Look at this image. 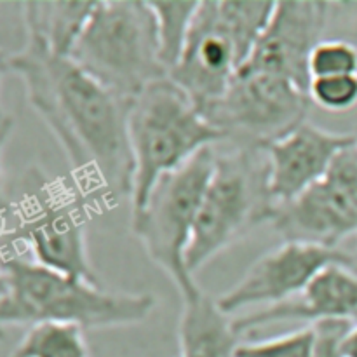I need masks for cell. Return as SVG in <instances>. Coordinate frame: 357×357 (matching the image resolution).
<instances>
[{
    "label": "cell",
    "instance_id": "1",
    "mask_svg": "<svg viewBox=\"0 0 357 357\" xmlns=\"http://www.w3.org/2000/svg\"><path fill=\"white\" fill-rule=\"evenodd\" d=\"M3 70L21 80L31 110L65 152L72 183L91 209L131 199L135 160L129 143L132 101L87 75L70 56L35 40L3 58Z\"/></svg>",
    "mask_w": 357,
    "mask_h": 357
},
{
    "label": "cell",
    "instance_id": "2",
    "mask_svg": "<svg viewBox=\"0 0 357 357\" xmlns=\"http://www.w3.org/2000/svg\"><path fill=\"white\" fill-rule=\"evenodd\" d=\"M150 293L108 291L101 284L44 267L20 255H3L0 279L2 326L65 323L86 330L142 324L155 310Z\"/></svg>",
    "mask_w": 357,
    "mask_h": 357
},
{
    "label": "cell",
    "instance_id": "3",
    "mask_svg": "<svg viewBox=\"0 0 357 357\" xmlns=\"http://www.w3.org/2000/svg\"><path fill=\"white\" fill-rule=\"evenodd\" d=\"M89 211L75 185L52 180L31 167L20 178L13 197H3V253L23 248L44 267L101 284L87 251Z\"/></svg>",
    "mask_w": 357,
    "mask_h": 357
},
{
    "label": "cell",
    "instance_id": "4",
    "mask_svg": "<svg viewBox=\"0 0 357 357\" xmlns=\"http://www.w3.org/2000/svg\"><path fill=\"white\" fill-rule=\"evenodd\" d=\"M275 204L268 183L265 150L216 149L215 167L206 187L185 261L195 278L208 261L274 220Z\"/></svg>",
    "mask_w": 357,
    "mask_h": 357
},
{
    "label": "cell",
    "instance_id": "5",
    "mask_svg": "<svg viewBox=\"0 0 357 357\" xmlns=\"http://www.w3.org/2000/svg\"><path fill=\"white\" fill-rule=\"evenodd\" d=\"M129 143L135 160L131 213H136L162 176L199 152L225 142L180 86L167 79L153 82L129 110Z\"/></svg>",
    "mask_w": 357,
    "mask_h": 357
},
{
    "label": "cell",
    "instance_id": "6",
    "mask_svg": "<svg viewBox=\"0 0 357 357\" xmlns=\"http://www.w3.org/2000/svg\"><path fill=\"white\" fill-rule=\"evenodd\" d=\"M70 58L96 82L132 101L153 82L167 79L149 2H96Z\"/></svg>",
    "mask_w": 357,
    "mask_h": 357
},
{
    "label": "cell",
    "instance_id": "7",
    "mask_svg": "<svg viewBox=\"0 0 357 357\" xmlns=\"http://www.w3.org/2000/svg\"><path fill=\"white\" fill-rule=\"evenodd\" d=\"M216 146L199 152L160 178L145 204L131 213V232L150 260L176 286L180 298L199 291L185 255L194 234L206 187L215 167Z\"/></svg>",
    "mask_w": 357,
    "mask_h": 357
},
{
    "label": "cell",
    "instance_id": "8",
    "mask_svg": "<svg viewBox=\"0 0 357 357\" xmlns=\"http://www.w3.org/2000/svg\"><path fill=\"white\" fill-rule=\"evenodd\" d=\"M310 105L309 93L291 80L241 68L204 115L234 146L265 150L305 124Z\"/></svg>",
    "mask_w": 357,
    "mask_h": 357
},
{
    "label": "cell",
    "instance_id": "9",
    "mask_svg": "<svg viewBox=\"0 0 357 357\" xmlns=\"http://www.w3.org/2000/svg\"><path fill=\"white\" fill-rule=\"evenodd\" d=\"M246 61L248 56L220 9V0H206L199 6L169 79L204 114L225 94Z\"/></svg>",
    "mask_w": 357,
    "mask_h": 357
},
{
    "label": "cell",
    "instance_id": "10",
    "mask_svg": "<svg viewBox=\"0 0 357 357\" xmlns=\"http://www.w3.org/2000/svg\"><path fill=\"white\" fill-rule=\"evenodd\" d=\"M340 264L352 268L347 251L326 250L302 243H286L261 255L229 291L216 298L220 309L232 316L244 307L279 305L295 298L323 268Z\"/></svg>",
    "mask_w": 357,
    "mask_h": 357
},
{
    "label": "cell",
    "instance_id": "11",
    "mask_svg": "<svg viewBox=\"0 0 357 357\" xmlns=\"http://www.w3.org/2000/svg\"><path fill=\"white\" fill-rule=\"evenodd\" d=\"M338 3L321 0H281L243 68L261 70L291 80L309 93V59Z\"/></svg>",
    "mask_w": 357,
    "mask_h": 357
},
{
    "label": "cell",
    "instance_id": "12",
    "mask_svg": "<svg viewBox=\"0 0 357 357\" xmlns=\"http://www.w3.org/2000/svg\"><path fill=\"white\" fill-rule=\"evenodd\" d=\"M352 145L356 135L333 132L305 122L267 146L268 183L275 204H286L323 181L338 153Z\"/></svg>",
    "mask_w": 357,
    "mask_h": 357
},
{
    "label": "cell",
    "instance_id": "13",
    "mask_svg": "<svg viewBox=\"0 0 357 357\" xmlns=\"http://www.w3.org/2000/svg\"><path fill=\"white\" fill-rule=\"evenodd\" d=\"M284 321H305L310 326L326 321L357 324V274L347 265H330L295 298L236 317L234 328L239 335H246Z\"/></svg>",
    "mask_w": 357,
    "mask_h": 357
},
{
    "label": "cell",
    "instance_id": "14",
    "mask_svg": "<svg viewBox=\"0 0 357 357\" xmlns=\"http://www.w3.org/2000/svg\"><path fill=\"white\" fill-rule=\"evenodd\" d=\"M272 227L286 243L340 250L344 241L357 237V211L323 180L278 206Z\"/></svg>",
    "mask_w": 357,
    "mask_h": 357
},
{
    "label": "cell",
    "instance_id": "15",
    "mask_svg": "<svg viewBox=\"0 0 357 357\" xmlns=\"http://www.w3.org/2000/svg\"><path fill=\"white\" fill-rule=\"evenodd\" d=\"M241 337L234 328V319L202 289L181 298L178 357H239Z\"/></svg>",
    "mask_w": 357,
    "mask_h": 357
},
{
    "label": "cell",
    "instance_id": "16",
    "mask_svg": "<svg viewBox=\"0 0 357 357\" xmlns=\"http://www.w3.org/2000/svg\"><path fill=\"white\" fill-rule=\"evenodd\" d=\"M96 2H23L21 16L28 40H35L59 56H70Z\"/></svg>",
    "mask_w": 357,
    "mask_h": 357
},
{
    "label": "cell",
    "instance_id": "17",
    "mask_svg": "<svg viewBox=\"0 0 357 357\" xmlns=\"http://www.w3.org/2000/svg\"><path fill=\"white\" fill-rule=\"evenodd\" d=\"M9 357H91V352L82 328L38 323L28 328Z\"/></svg>",
    "mask_w": 357,
    "mask_h": 357
},
{
    "label": "cell",
    "instance_id": "18",
    "mask_svg": "<svg viewBox=\"0 0 357 357\" xmlns=\"http://www.w3.org/2000/svg\"><path fill=\"white\" fill-rule=\"evenodd\" d=\"M155 17L160 59L167 73L176 66L201 2H149Z\"/></svg>",
    "mask_w": 357,
    "mask_h": 357
},
{
    "label": "cell",
    "instance_id": "19",
    "mask_svg": "<svg viewBox=\"0 0 357 357\" xmlns=\"http://www.w3.org/2000/svg\"><path fill=\"white\" fill-rule=\"evenodd\" d=\"M310 80L321 77L357 75V45L342 38L323 40L309 59Z\"/></svg>",
    "mask_w": 357,
    "mask_h": 357
},
{
    "label": "cell",
    "instance_id": "20",
    "mask_svg": "<svg viewBox=\"0 0 357 357\" xmlns=\"http://www.w3.org/2000/svg\"><path fill=\"white\" fill-rule=\"evenodd\" d=\"M316 354V330L314 326L300 328L281 337L260 342L241 344L239 357H314Z\"/></svg>",
    "mask_w": 357,
    "mask_h": 357
},
{
    "label": "cell",
    "instance_id": "21",
    "mask_svg": "<svg viewBox=\"0 0 357 357\" xmlns=\"http://www.w3.org/2000/svg\"><path fill=\"white\" fill-rule=\"evenodd\" d=\"M312 103L331 114H344L357 107V75L312 79L309 84Z\"/></svg>",
    "mask_w": 357,
    "mask_h": 357
},
{
    "label": "cell",
    "instance_id": "22",
    "mask_svg": "<svg viewBox=\"0 0 357 357\" xmlns=\"http://www.w3.org/2000/svg\"><path fill=\"white\" fill-rule=\"evenodd\" d=\"M324 181L357 211V146L342 150L331 164Z\"/></svg>",
    "mask_w": 357,
    "mask_h": 357
},
{
    "label": "cell",
    "instance_id": "23",
    "mask_svg": "<svg viewBox=\"0 0 357 357\" xmlns=\"http://www.w3.org/2000/svg\"><path fill=\"white\" fill-rule=\"evenodd\" d=\"M354 326L345 321H326L314 324L316 330V354L314 357H344L340 345L349 330Z\"/></svg>",
    "mask_w": 357,
    "mask_h": 357
},
{
    "label": "cell",
    "instance_id": "24",
    "mask_svg": "<svg viewBox=\"0 0 357 357\" xmlns=\"http://www.w3.org/2000/svg\"><path fill=\"white\" fill-rule=\"evenodd\" d=\"M340 351L344 357H357V324H354L344 337Z\"/></svg>",
    "mask_w": 357,
    "mask_h": 357
},
{
    "label": "cell",
    "instance_id": "25",
    "mask_svg": "<svg viewBox=\"0 0 357 357\" xmlns=\"http://www.w3.org/2000/svg\"><path fill=\"white\" fill-rule=\"evenodd\" d=\"M356 243H354V248H352V251H349V255H351L352 258V271L357 274V237H354Z\"/></svg>",
    "mask_w": 357,
    "mask_h": 357
},
{
    "label": "cell",
    "instance_id": "26",
    "mask_svg": "<svg viewBox=\"0 0 357 357\" xmlns=\"http://www.w3.org/2000/svg\"><path fill=\"white\" fill-rule=\"evenodd\" d=\"M356 146H357V132H356Z\"/></svg>",
    "mask_w": 357,
    "mask_h": 357
}]
</instances>
